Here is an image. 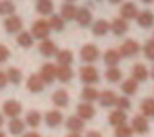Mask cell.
Here are the masks:
<instances>
[{
    "label": "cell",
    "mask_w": 154,
    "mask_h": 137,
    "mask_svg": "<svg viewBox=\"0 0 154 137\" xmlns=\"http://www.w3.org/2000/svg\"><path fill=\"white\" fill-rule=\"evenodd\" d=\"M6 76H8V81L13 83V85H20V81H22V71L20 68H15V67L9 68L6 72Z\"/></svg>",
    "instance_id": "36"
},
{
    "label": "cell",
    "mask_w": 154,
    "mask_h": 137,
    "mask_svg": "<svg viewBox=\"0 0 154 137\" xmlns=\"http://www.w3.org/2000/svg\"><path fill=\"white\" fill-rule=\"evenodd\" d=\"M22 25H24L22 18L17 16V15L6 16V20H4V29H6L9 34H18V33L22 31Z\"/></svg>",
    "instance_id": "4"
},
{
    "label": "cell",
    "mask_w": 154,
    "mask_h": 137,
    "mask_svg": "<svg viewBox=\"0 0 154 137\" xmlns=\"http://www.w3.org/2000/svg\"><path fill=\"white\" fill-rule=\"evenodd\" d=\"M22 137H40V133L38 132H29V133H24Z\"/></svg>",
    "instance_id": "44"
},
{
    "label": "cell",
    "mask_w": 154,
    "mask_h": 137,
    "mask_svg": "<svg viewBox=\"0 0 154 137\" xmlns=\"http://www.w3.org/2000/svg\"><path fill=\"white\" fill-rule=\"evenodd\" d=\"M67 137H82V135H80V133H69Z\"/></svg>",
    "instance_id": "48"
},
{
    "label": "cell",
    "mask_w": 154,
    "mask_h": 137,
    "mask_svg": "<svg viewBox=\"0 0 154 137\" xmlns=\"http://www.w3.org/2000/svg\"><path fill=\"white\" fill-rule=\"evenodd\" d=\"M38 51H40V54H42V56H45V58L56 56V52H58L56 43H54L53 40H49V38H47V40H42V43H40Z\"/></svg>",
    "instance_id": "13"
},
{
    "label": "cell",
    "mask_w": 154,
    "mask_h": 137,
    "mask_svg": "<svg viewBox=\"0 0 154 137\" xmlns=\"http://www.w3.org/2000/svg\"><path fill=\"white\" fill-rule=\"evenodd\" d=\"M80 58H82L84 63H94V61L100 58V51H98V47H96L94 43H87V45L82 47Z\"/></svg>",
    "instance_id": "3"
},
{
    "label": "cell",
    "mask_w": 154,
    "mask_h": 137,
    "mask_svg": "<svg viewBox=\"0 0 154 137\" xmlns=\"http://www.w3.org/2000/svg\"><path fill=\"white\" fill-rule=\"evenodd\" d=\"M116 108H118V110H123V112L129 110V108H131V99H129L127 96L118 98V99H116Z\"/></svg>",
    "instance_id": "40"
},
{
    "label": "cell",
    "mask_w": 154,
    "mask_h": 137,
    "mask_svg": "<svg viewBox=\"0 0 154 137\" xmlns=\"http://www.w3.org/2000/svg\"><path fill=\"white\" fill-rule=\"evenodd\" d=\"M76 115H78L80 119H84V121H89V119H93L94 115H96V108L91 105V103H80L78 106H76Z\"/></svg>",
    "instance_id": "8"
},
{
    "label": "cell",
    "mask_w": 154,
    "mask_h": 137,
    "mask_svg": "<svg viewBox=\"0 0 154 137\" xmlns=\"http://www.w3.org/2000/svg\"><path fill=\"white\" fill-rule=\"evenodd\" d=\"M111 31H112L116 36H123V34L129 31L127 20H123V18H114V20L111 22Z\"/></svg>",
    "instance_id": "18"
},
{
    "label": "cell",
    "mask_w": 154,
    "mask_h": 137,
    "mask_svg": "<svg viewBox=\"0 0 154 137\" xmlns=\"http://www.w3.org/2000/svg\"><path fill=\"white\" fill-rule=\"evenodd\" d=\"M109 123L116 128V126H122V124H125L127 123V114L123 112V110H112L111 114H109Z\"/></svg>",
    "instance_id": "22"
},
{
    "label": "cell",
    "mask_w": 154,
    "mask_h": 137,
    "mask_svg": "<svg viewBox=\"0 0 154 137\" xmlns=\"http://www.w3.org/2000/svg\"><path fill=\"white\" fill-rule=\"evenodd\" d=\"M82 99L85 101V103H93V101H96L98 98H100V92L94 89V87H91V85H87L84 90H82Z\"/></svg>",
    "instance_id": "27"
},
{
    "label": "cell",
    "mask_w": 154,
    "mask_h": 137,
    "mask_svg": "<svg viewBox=\"0 0 154 137\" xmlns=\"http://www.w3.org/2000/svg\"><path fill=\"white\" fill-rule=\"evenodd\" d=\"M44 119H45V124L49 128H56V126H60L63 123V115H62L60 110H49V112H45Z\"/></svg>",
    "instance_id": "10"
},
{
    "label": "cell",
    "mask_w": 154,
    "mask_h": 137,
    "mask_svg": "<svg viewBox=\"0 0 154 137\" xmlns=\"http://www.w3.org/2000/svg\"><path fill=\"white\" fill-rule=\"evenodd\" d=\"M72 76H74V72H72V68L69 65H58L56 67V80L58 81L67 83V81L72 80Z\"/></svg>",
    "instance_id": "16"
},
{
    "label": "cell",
    "mask_w": 154,
    "mask_h": 137,
    "mask_svg": "<svg viewBox=\"0 0 154 137\" xmlns=\"http://www.w3.org/2000/svg\"><path fill=\"white\" fill-rule=\"evenodd\" d=\"M118 51H120L122 58H132V56H136L140 52V43L136 40H125Z\"/></svg>",
    "instance_id": "5"
},
{
    "label": "cell",
    "mask_w": 154,
    "mask_h": 137,
    "mask_svg": "<svg viewBox=\"0 0 154 137\" xmlns=\"http://www.w3.org/2000/svg\"><path fill=\"white\" fill-rule=\"evenodd\" d=\"M76 22H78V25L80 27H87V25H91L93 24V13H91V9L85 6V7H80L78 9V13H76V18H74Z\"/></svg>",
    "instance_id": "12"
},
{
    "label": "cell",
    "mask_w": 154,
    "mask_h": 137,
    "mask_svg": "<svg viewBox=\"0 0 154 137\" xmlns=\"http://www.w3.org/2000/svg\"><path fill=\"white\" fill-rule=\"evenodd\" d=\"M24 128H26V121H22L20 117H15V119L9 121V133L22 135L24 133Z\"/></svg>",
    "instance_id": "28"
},
{
    "label": "cell",
    "mask_w": 154,
    "mask_h": 137,
    "mask_svg": "<svg viewBox=\"0 0 154 137\" xmlns=\"http://www.w3.org/2000/svg\"><path fill=\"white\" fill-rule=\"evenodd\" d=\"M140 108H141V115H145L147 119L149 117H154V98L143 99L141 105H140Z\"/></svg>",
    "instance_id": "29"
},
{
    "label": "cell",
    "mask_w": 154,
    "mask_h": 137,
    "mask_svg": "<svg viewBox=\"0 0 154 137\" xmlns=\"http://www.w3.org/2000/svg\"><path fill=\"white\" fill-rule=\"evenodd\" d=\"M33 34L29 33V31H20L18 33V36H17V43L20 45V47H24V49H29V47H33Z\"/></svg>",
    "instance_id": "26"
},
{
    "label": "cell",
    "mask_w": 154,
    "mask_h": 137,
    "mask_svg": "<svg viewBox=\"0 0 154 137\" xmlns=\"http://www.w3.org/2000/svg\"><path fill=\"white\" fill-rule=\"evenodd\" d=\"M116 94L112 92V90H103V92H100V98H98V101H100V105L102 106H105V108H109V106H114L116 105Z\"/></svg>",
    "instance_id": "21"
},
{
    "label": "cell",
    "mask_w": 154,
    "mask_h": 137,
    "mask_svg": "<svg viewBox=\"0 0 154 137\" xmlns=\"http://www.w3.org/2000/svg\"><path fill=\"white\" fill-rule=\"evenodd\" d=\"M38 76L42 78V81H44L45 85L53 83V81L56 80V65H53V63H44Z\"/></svg>",
    "instance_id": "6"
},
{
    "label": "cell",
    "mask_w": 154,
    "mask_h": 137,
    "mask_svg": "<svg viewBox=\"0 0 154 137\" xmlns=\"http://www.w3.org/2000/svg\"><path fill=\"white\" fill-rule=\"evenodd\" d=\"M49 33H51V27H49V22H47V20H36V22L33 24V29H31L33 38L47 40Z\"/></svg>",
    "instance_id": "2"
},
{
    "label": "cell",
    "mask_w": 154,
    "mask_h": 137,
    "mask_svg": "<svg viewBox=\"0 0 154 137\" xmlns=\"http://www.w3.org/2000/svg\"><path fill=\"white\" fill-rule=\"evenodd\" d=\"M85 137H102V133L100 132H96V130H91V132H87V135Z\"/></svg>",
    "instance_id": "43"
},
{
    "label": "cell",
    "mask_w": 154,
    "mask_h": 137,
    "mask_svg": "<svg viewBox=\"0 0 154 137\" xmlns=\"http://www.w3.org/2000/svg\"><path fill=\"white\" fill-rule=\"evenodd\" d=\"M141 2H143V4H152L154 0H141Z\"/></svg>",
    "instance_id": "49"
},
{
    "label": "cell",
    "mask_w": 154,
    "mask_h": 137,
    "mask_svg": "<svg viewBox=\"0 0 154 137\" xmlns=\"http://www.w3.org/2000/svg\"><path fill=\"white\" fill-rule=\"evenodd\" d=\"M65 126H67V130H69L71 133H80L85 124H84V119H80L78 115H71V117H67Z\"/></svg>",
    "instance_id": "15"
},
{
    "label": "cell",
    "mask_w": 154,
    "mask_h": 137,
    "mask_svg": "<svg viewBox=\"0 0 154 137\" xmlns=\"http://www.w3.org/2000/svg\"><path fill=\"white\" fill-rule=\"evenodd\" d=\"M65 2H71V4H74V2H76V0H65Z\"/></svg>",
    "instance_id": "51"
},
{
    "label": "cell",
    "mask_w": 154,
    "mask_h": 137,
    "mask_svg": "<svg viewBox=\"0 0 154 137\" xmlns=\"http://www.w3.org/2000/svg\"><path fill=\"white\" fill-rule=\"evenodd\" d=\"M53 103H54V106H58V108H65V106L69 105V94H67L63 89L53 92Z\"/></svg>",
    "instance_id": "23"
},
{
    "label": "cell",
    "mask_w": 154,
    "mask_h": 137,
    "mask_svg": "<svg viewBox=\"0 0 154 137\" xmlns=\"http://www.w3.org/2000/svg\"><path fill=\"white\" fill-rule=\"evenodd\" d=\"M132 135H134V132H132V128L127 126V124L116 126V130H114V137H132Z\"/></svg>",
    "instance_id": "38"
},
{
    "label": "cell",
    "mask_w": 154,
    "mask_h": 137,
    "mask_svg": "<svg viewBox=\"0 0 154 137\" xmlns=\"http://www.w3.org/2000/svg\"><path fill=\"white\" fill-rule=\"evenodd\" d=\"M53 7H54V4H53V0H38L36 2V11L40 13V15H53Z\"/></svg>",
    "instance_id": "31"
},
{
    "label": "cell",
    "mask_w": 154,
    "mask_h": 137,
    "mask_svg": "<svg viewBox=\"0 0 154 137\" xmlns=\"http://www.w3.org/2000/svg\"><path fill=\"white\" fill-rule=\"evenodd\" d=\"M138 13L140 11H138L136 4H132V2H123L120 7V18H123V20H134L138 16Z\"/></svg>",
    "instance_id": "9"
},
{
    "label": "cell",
    "mask_w": 154,
    "mask_h": 137,
    "mask_svg": "<svg viewBox=\"0 0 154 137\" xmlns=\"http://www.w3.org/2000/svg\"><path fill=\"white\" fill-rule=\"evenodd\" d=\"M44 81H42V78L38 76V74H33V76H29V80H27V90L29 92H33V94H38V92H42L44 90Z\"/></svg>",
    "instance_id": "19"
},
{
    "label": "cell",
    "mask_w": 154,
    "mask_h": 137,
    "mask_svg": "<svg viewBox=\"0 0 154 137\" xmlns=\"http://www.w3.org/2000/svg\"><path fill=\"white\" fill-rule=\"evenodd\" d=\"M136 20H138V25H140V27L149 29V27H152V25H154V13H152V11H149V9H145V11L138 13Z\"/></svg>",
    "instance_id": "14"
},
{
    "label": "cell",
    "mask_w": 154,
    "mask_h": 137,
    "mask_svg": "<svg viewBox=\"0 0 154 137\" xmlns=\"http://www.w3.org/2000/svg\"><path fill=\"white\" fill-rule=\"evenodd\" d=\"M122 71L118 67H111V68H107V72H105V80L109 81V83H118L120 80H122Z\"/></svg>",
    "instance_id": "34"
},
{
    "label": "cell",
    "mask_w": 154,
    "mask_h": 137,
    "mask_svg": "<svg viewBox=\"0 0 154 137\" xmlns=\"http://www.w3.org/2000/svg\"><path fill=\"white\" fill-rule=\"evenodd\" d=\"M80 80L85 85H94V83L100 81V72L96 71V67H93V65H84L80 68Z\"/></svg>",
    "instance_id": "1"
},
{
    "label": "cell",
    "mask_w": 154,
    "mask_h": 137,
    "mask_svg": "<svg viewBox=\"0 0 154 137\" xmlns=\"http://www.w3.org/2000/svg\"><path fill=\"white\" fill-rule=\"evenodd\" d=\"M147 78H149L147 67H145L143 63H136V65L132 67V80H136L138 83H141V81H147Z\"/></svg>",
    "instance_id": "20"
},
{
    "label": "cell",
    "mask_w": 154,
    "mask_h": 137,
    "mask_svg": "<svg viewBox=\"0 0 154 137\" xmlns=\"http://www.w3.org/2000/svg\"><path fill=\"white\" fill-rule=\"evenodd\" d=\"M9 81H8V76H6V72L4 71H0V90H2L6 85H8Z\"/></svg>",
    "instance_id": "42"
},
{
    "label": "cell",
    "mask_w": 154,
    "mask_h": 137,
    "mask_svg": "<svg viewBox=\"0 0 154 137\" xmlns=\"http://www.w3.org/2000/svg\"><path fill=\"white\" fill-rule=\"evenodd\" d=\"M149 76H150V78L154 80V65H152V68H150V72H149Z\"/></svg>",
    "instance_id": "47"
},
{
    "label": "cell",
    "mask_w": 154,
    "mask_h": 137,
    "mask_svg": "<svg viewBox=\"0 0 154 137\" xmlns=\"http://www.w3.org/2000/svg\"><path fill=\"white\" fill-rule=\"evenodd\" d=\"M122 92L129 98V96H134L138 92V81L136 80H127L122 83Z\"/></svg>",
    "instance_id": "32"
},
{
    "label": "cell",
    "mask_w": 154,
    "mask_h": 137,
    "mask_svg": "<svg viewBox=\"0 0 154 137\" xmlns=\"http://www.w3.org/2000/svg\"><path fill=\"white\" fill-rule=\"evenodd\" d=\"M109 2H111V4H114V6H116V4H123V0H109Z\"/></svg>",
    "instance_id": "45"
},
{
    "label": "cell",
    "mask_w": 154,
    "mask_h": 137,
    "mask_svg": "<svg viewBox=\"0 0 154 137\" xmlns=\"http://www.w3.org/2000/svg\"><path fill=\"white\" fill-rule=\"evenodd\" d=\"M120 60H122V54H120V51H116V49H109V51H105V54H103V61H105V65H107L109 68H111V67H118Z\"/></svg>",
    "instance_id": "17"
},
{
    "label": "cell",
    "mask_w": 154,
    "mask_h": 137,
    "mask_svg": "<svg viewBox=\"0 0 154 137\" xmlns=\"http://www.w3.org/2000/svg\"><path fill=\"white\" fill-rule=\"evenodd\" d=\"M2 108H4V115H8L11 119L18 117L22 114V105H20V101H15V99H8Z\"/></svg>",
    "instance_id": "7"
},
{
    "label": "cell",
    "mask_w": 154,
    "mask_h": 137,
    "mask_svg": "<svg viewBox=\"0 0 154 137\" xmlns=\"http://www.w3.org/2000/svg\"><path fill=\"white\" fill-rule=\"evenodd\" d=\"M143 54H145V58H147V60L154 61V40L145 42V45H143Z\"/></svg>",
    "instance_id": "39"
},
{
    "label": "cell",
    "mask_w": 154,
    "mask_h": 137,
    "mask_svg": "<svg viewBox=\"0 0 154 137\" xmlns=\"http://www.w3.org/2000/svg\"><path fill=\"white\" fill-rule=\"evenodd\" d=\"M76 13H78V7H76L74 4H71V2H65V4L62 6L60 16H62L63 20H72V18H76Z\"/></svg>",
    "instance_id": "25"
},
{
    "label": "cell",
    "mask_w": 154,
    "mask_h": 137,
    "mask_svg": "<svg viewBox=\"0 0 154 137\" xmlns=\"http://www.w3.org/2000/svg\"><path fill=\"white\" fill-rule=\"evenodd\" d=\"M47 22H49V27L53 31H63V27H65V20L60 15H51V18Z\"/></svg>",
    "instance_id": "37"
},
{
    "label": "cell",
    "mask_w": 154,
    "mask_h": 137,
    "mask_svg": "<svg viewBox=\"0 0 154 137\" xmlns=\"http://www.w3.org/2000/svg\"><path fill=\"white\" fill-rule=\"evenodd\" d=\"M0 137H8V135H6V133H4L2 130H0Z\"/></svg>",
    "instance_id": "50"
},
{
    "label": "cell",
    "mask_w": 154,
    "mask_h": 137,
    "mask_svg": "<svg viewBox=\"0 0 154 137\" xmlns=\"http://www.w3.org/2000/svg\"><path fill=\"white\" fill-rule=\"evenodd\" d=\"M111 31V24L107 20H96L93 24V34L94 36H105Z\"/></svg>",
    "instance_id": "24"
},
{
    "label": "cell",
    "mask_w": 154,
    "mask_h": 137,
    "mask_svg": "<svg viewBox=\"0 0 154 137\" xmlns=\"http://www.w3.org/2000/svg\"><path fill=\"white\" fill-rule=\"evenodd\" d=\"M9 56H11L9 49H8L6 45H0V63H4V61H8V60H9Z\"/></svg>",
    "instance_id": "41"
},
{
    "label": "cell",
    "mask_w": 154,
    "mask_h": 137,
    "mask_svg": "<svg viewBox=\"0 0 154 137\" xmlns=\"http://www.w3.org/2000/svg\"><path fill=\"white\" fill-rule=\"evenodd\" d=\"M15 2L13 0H2L0 2V15H4V16H11L15 15Z\"/></svg>",
    "instance_id": "35"
},
{
    "label": "cell",
    "mask_w": 154,
    "mask_h": 137,
    "mask_svg": "<svg viewBox=\"0 0 154 137\" xmlns=\"http://www.w3.org/2000/svg\"><path fill=\"white\" fill-rule=\"evenodd\" d=\"M131 128H132L134 133H140V135L147 133V132H149L147 117H145V115H134V119H132V123H131Z\"/></svg>",
    "instance_id": "11"
},
{
    "label": "cell",
    "mask_w": 154,
    "mask_h": 137,
    "mask_svg": "<svg viewBox=\"0 0 154 137\" xmlns=\"http://www.w3.org/2000/svg\"><path fill=\"white\" fill-rule=\"evenodd\" d=\"M40 123H42V114H40V112L31 110V112L26 114V124H29L31 128H36Z\"/></svg>",
    "instance_id": "33"
},
{
    "label": "cell",
    "mask_w": 154,
    "mask_h": 137,
    "mask_svg": "<svg viewBox=\"0 0 154 137\" xmlns=\"http://www.w3.org/2000/svg\"><path fill=\"white\" fill-rule=\"evenodd\" d=\"M152 36H154V34H152ZM152 40H154V38H152Z\"/></svg>",
    "instance_id": "52"
},
{
    "label": "cell",
    "mask_w": 154,
    "mask_h": 137,
    "mask_svg": "<svg viewBox=\"0 0 154 137\" xmlns=\"http://www.w3.org/2000/svg\"><path fill=\"white\" fill-rule=\"evenodd\" d=\"M72 60H74V56H72V52H71L69 49H62V51L56 52V61H58V65H71Z\"/></svg>",
    "instance_id": "30"
},
{
    "label": "cell",
    "mask_w": 154,
    "mask_h": 137,
    "mask_svg": "<svg viewBox=\"0 0 154 137\" xmlns=\"http://www.w3.org/2000/svg\"><path fill=\"white\" fill-rule=\"evenodd\" d=\"M2 124H4V114H0V128H2Z\"/></svg>",
    "instance_id": "46"
}]
</instances>
